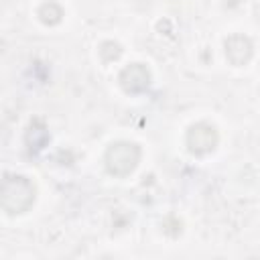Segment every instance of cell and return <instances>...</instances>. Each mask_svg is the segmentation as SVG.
<instances>
[{"label":"cell","mask_w":260,"mask_h":260,"mask_svg":"<svg viewBox=\"0 0 260 260\" xmlns=\"http://www.w3.org/2000/svg\"><path fill=\"white\" fill-rule=\"evenodd\" d=\"M35 201V185L26 177H6L2 185V207L8 213H24Z\"/></svg>","instance_id":"obj_1"},{"label":"cell","mask_w":260,"mask_h":260,"mask_svg":"<svg viewBox=\"0 0 260 260\" xmlns=\"http://www.w3.org/2000/svg\"><path fill=\"white\" fill-rule=\"evenodd\" d=\"M140 160V148L134 142H116L106 152V167L116 177L130 175Z\"/></svg>","instance_id":"obj_2"},{"label":"cell","mask_w":260,"mask_h":260,"mask_svg":"<svg viewBox=\"0 0 260 260\" xmlns=\"http://www.w3.org/2000/svg\"><path fill=\"white\" fill-rule=\"evenodd\" d=\"M217 130L211 126V124H195L189 132H187V144H189V150L195 152V154H205V152H211L215 146H217Z\"/></svg>","instance_id":"obj_3"},{"label":"cell","mask_w":260,"mask_h":260,"mask_svg":"<svg viewBox=\"0 0 260 260\" xmlns=\"http://www.w3.org/2000/svg\"><path fill=\"white\" fill-rule=\"evenodd\" d=\"M120 83L124 87V91L128 93H138V91H144L150 83V73L144 65L140 63H132L128 65L122 73H120Z\"/></svg>","instance_id":"obj_4"},{"label":"cell","mask_w":260,"mask_h":260,"mask_svg":"<svg viewBox=\"0 0 260 260\" xmlns=\"http://www.w3.org/2000/svg\"><path fill=\"white\" fill-rule=\"evenodd\" d=\"M225 55L234 65H244L252 57V43L244 35H234L225 41Z\"/></svg>","instance_id":"obj_5"},{"label":"cell","mask_w":260,"mask_h":260,"mask_svg":"<svg viewBox=\"0 0 260 260\" xmlns=\"http://www.w3.org/2000/svg\"><path fill=\"white\" fill-rule=\"evenodd\" d=\"M39 16H41V20H43L45 24H57V22L61 20L63 12H61V8H59L55 2H47V4L41 6Z\"/></svg>","instance_id":"obj_6"}]
</instances>
